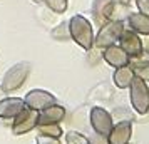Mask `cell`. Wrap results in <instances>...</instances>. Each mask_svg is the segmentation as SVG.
Wrapping results in <instances>:
<instances>
[{
	"label": "cell",
	"mask_w": 149,
	"mask_h": 144,
	"mask_svg": "<svg viewBox=\"0 0 149 144\" xmlns=\"http://www.w3.org/2000/svg\"><path fill=\"white\" fill-rule=\"evenodd\" d=\"M67 32L72 40L81 45L84 50H91L94 47V30L91 22L84 15H74L67 22Z\"/></svg>",
	"instance_id": "6da1fadb"
},
{
	"label": "cell",
	"mask_w": 149,
	"mask_h": 144,
	"mask_svg": "<svg viewBox=\"0 0 149 144\" xmlns=\"http://www.w3.org/2000/svg\"><path fill=\"white\" fill-rule=\"evenodd\" d=\"M32 65L29 62H19L5 72V76L2 77V89L5 92H12V90L20 89L24 82L27 81L29 74H30Z\"/></svg>",
	"instance_id": "7a4b0ae2"
},
{
	"label": "cell",
	"mask_w": 149,
	"mask_h": 144,
	"mask_svg": "<svg viewBox=\"0 0 149 144\" xmlns=\"http://www.w3.org/2000/svg\"><path fill=\"white\" fill-rule=\"evenodd\" d=\"M131 89V104L137 114H146L149 111V87L148 82L134 76L132 82L129 86Z\"/></svg>",
	"instance_id": "3957f363"
},
{
	"label": "cell",
	"mask_w": 149,
	"mask_h": 144,
	"mask_svg": "<svg viewBox=\"0 0 149 144\" xmlns=\"http://www.w3.org/2000/svg\"><path fill=\"white\" fill-rule=\"evenodd\" d=\"M124 24L119 20H107L104 25H101V30L97 37H94V45L97 49H106L117 42L119 35H121Z\"/></svg>",
	"instance_id": "277c9868"
},
{
	"label": "cell",
	"mask_w": 149,
	"mask_h": 144,
	"mask_svg": "<svg viewBox=\"0 0 149 144\" xmlns=\"http://www.w3.org/2000/svg\"><path fill=\"white\" fill-rule=\"evenodd\" d=\"M39 124V111L30 109V107H24V109L14 117V124H12V132L15 136H22L27 134L30 131L37 127Z\"/></svg>",
	"instance_id": "5b68a950"
},
{
	"label": "cell",
	"mask_w": 149,
	"mask_h": 144,
	"mask_svg": "<svg viewBox=\"0 0 149 144\" xmlns=\"http://www.w3.org/2000/svg\"><path fill=\"white\" fill-rule=\"evenodd\" d=\"M119 47L129 55V57H137L144 50V44L139 34H136L131 29H122L121 35H119Z\"/></svg>",
	"instance_id": "8992f818"
},
{
	"label": "cell",
	"mask_w": 149,
	"mask_h": 144,
	"mask_svg": "<svg viewBox=\"0 0 149 144\" xmlns=\"http://www.w3.org/2000/svg\"><path fill=\"white\" fill-rule=\"evenodd\" d=\"M24 102H25V107H30V109H35V111H42V109H45V107H49V106H52V104H57V99L49 90L32 89L25 94Z\"/></svg>",
	"instance_id": "52a82bcc"
},
{
	"label": "cell",
	"mask_w": 149,
	"mask_h": 144,
	"mask_svg": "<svg viewBox=\"0 0 149 144\" xmlns=\"http://www.w3.org/2000/svg\"><path fill=\"white\" fill-rule=\"evenodd\" d=\"M91 124H92V129L101 134V136H107L112 126H114V119L109 114L106 109L102 107H92L91 109Z\"/></svg>",
	"instance_id": "ba28073f"
},
{
	"label": "cell",
	"mask_w": 149,
	"mask_h": 144,
	"mask_svg": "<svg viewBox=\"0 0 149 144\" xmlns=\"http://www.w3.org/2000/svg\"><path fill=\"white\" fill-rule=\"evenodd\" d=\"M102 57H104V61L107 62L111 67H116V69L129 65V61H131V57H129L119 45H114V44L104 49Z\"/></svg>",
	"instance_id": "9c48e42d"
},
{
	"label": "cell",
	"mask_w": 149,
	"mask_h": 144,
	"mask_svg": "<svg viewBox=\"0 0 149 144\" xmlns=\"http://www.w3.org/2000/svg\"><path fill=\"white\" fill-rule=\"evenodd\" d=\"M132 134V126L131 121H121L116 126H112L111 132L107 134L109 144H127Z\"/></svg>",
	"instance_id": "30bf717a"
},
{
	"label": "cell",
	"mask_w": 149,
	"mask_h": 144,
	"mask_svg": "<svg viewBox=\"0 0 149 144\" xmlns=\"http://www.w3.org/2000/svg\"><path fill=\"white\" fill-rule=\"evenodd\" d=\"M24 107H25L24 99L5 97L0 101V119H14Z\"/></svg>",
	"instance_id": "8fae6325"
},
{
	"label": "cell",
	"mask_w": 149,
	"mask_h": 144,
	"mask_svg": "<svg viewBox=\"0 0 149 144\" xmlns=\"http://www.w3.org/2000/svg\"><path fill=\"white\" fill-rule=\"evenodd\" d=\"M65 117V109L59 106V104H52L45 109L39 111V124L37 126H42V124H59Z\"/></svg>",
	"instance_id": "7c38bea8"
},
{
	"label": "cell",
	"mask_w": 149,
	"mask_h": 144,
	"mask_svg": "<svg viewBox=\"0 0 149 144\" xmlns=\"http://www.w3.org/2000/svg\"><path fill=\"white\" fill-rule=\"evenodd\" d=\"M114 2L116 0H94L92 2V17L99 27L109 20V14H111Z\"/></svg>",
	"instance_id": "4fadbf2b"
},
{
	"label": "cell",
	"mask_w": 149,
	"mask_h": 144,
	"mask_svg": "<svg viewBox=\"0 0 149 144\" xmlns=\"http://www.w3.org/2000/svg\"><path fill=\"white\" fill-rule=\"evenodd\" d=\"M127 25L131 30H134L136 34L149 35V17L144 14H129L127 15Z\"/></svg>",
	"instance_id": "5bb4252c"
},
{
	"label": "cell",
	"mask_w": 149,
	"mask_h": 144,
	"mask_svg": "<svg viewBox=\"0 0 149 144\" xmlns=\"http://www.w3.org/2000/svg\"><path fill=\"white\" fill-rule=\"evenodd\" d=\"M114 84L119 87V89H127L131 82H132V79H134V70L131 65H124V67H117L114 72Z\"/></svg>",
	"instance_id": "9a60e30c"
},
{
	"label": "cell",
	"mask_w": 149,
	"mask_h": 144,
	"mask_svg": "<svg viewBox=\"0 0 149 144\" xmlns=\"http://www.w3.org/2000/svg\"><path fill=\"white\" fill-rule=\"evenodd\" d=\"M39 134L50 137H61L64 132H62L59 124H42V126H39Z\"/></svg>",
	"instance_id": "2e32d148"
},
{
	"label": "cell",
	"mask_w": 149,
	"mask_h": 144,
	"mask_svg": "<svg viewBox=\"0 0 149 144\" xmlns=\"http://www.w3.org/2000/svg\"><path fill=\"white\" fill-rule=\"evenodd\" d=\"M65 143L67 144H89V139L84 134L77 131H69L65 134Z\"/></svg>",
	"instance_id": "e0dca14e"
},
{
	"label": "cell",
	"mask_w": 149,
	"mask_h": 144,
	"mask_svg": "<svg viewBox=\"0 0 149 144\" xmlns=\"http://www.w3.org/2000/svg\"><path fill=\"white\" fill-rule=\"evenodd\" d=\"M44 2L47 3V7L52 12H55V14H64L67 10V5H69L67 0H44Z\"/></svg>",
	"instance_id": "ac0fdd59"
},
{
	"label": "cell",
	"mask_w": 149,
	"mask_h": 144,
	"mask_svg": "<svg viewBox=\"0 0 149 144\" xmlns=\"http://www.w3.org/2000/svg\"><path fill=\"white\" fill-rule=\"evenodd\" d=\"M132 70H134V76H137L139 79H142L144 82H149V62L134 65Z\"/></svg>",
	"instance_id": "d6986e66"
},
{
	"label": "cell",
	"mask_w": 149,
	"mask_h": 144,
	"mask_svg": "<svg viewBox=\"0 0 149 144\" xmlns=\"http://www.w3.org/2000/svg\"><path fill=\"white\" fill-rule=\"evenodd\" d=\"M37 144H61L59 137H50V136H44V134H39L37 139H35Z\"/></svg>",
	"instance_id": "ffe728a7"
},
{
	"label": "cell",
	"mask_w": 149,
	"mask_h": 144,
	"mask_svg": "<svg viewBox=\"0 0 149 144\" xmlns=\"http://www.w3.org/2000/svg\"><path fill=\"white\" fill-rule=\"evenodd\" d=\"M136 3H137V10L149 17V0H136Z\"/></svg>",
	"instance_id": "44dd1931"
},
{
	"label": "cell",
	"mask_w": 149,
	"mask_h": 144,
	"mask_svg": "<svg viewBox=\"0 0 149 144\" xmlns=\"http://www.w3.org/2000/svg\"><path fill=\"white\" fill-rule=\"evenodd\" d=\"M89 144H109L107 141V136H101L95 132L92 137H89Z\"/></svg>",
	"instance_id": "7402d4cb"
},
{
	"label": "cell",
	"mask_w": 149,
	"mask_h": 144,
	"mask_svg": "<svg viewBox=\"0 0 149 144\" xmlns=\"http://www.w3.org/2000/svg\"><path fill=\"white\" fill-rule=\"evenodd\" d=\"M117 2H121V3H126V5H127V3L131 2V0H117Z\"/></svg>",
	"instance_id": "603a6c76"
},
{
	"label": "cell",
	"mask_w": 149,
	"mask_h": 144,
	"mask_svg": "<svg viewBox=\"0 0 149 144\" xmlns=\"http://www.w3.org/2000/svg\"><path fill=\"white\" fill-rule=\"evenodd\" d=\"M32 2H35V3H40V2H44V0H32Z\"/></svg>",
	"instance_id": "cb8c5ba5"
},
{
	"label": "cell",
	"mask_w": 149,
	"mask_h": 144,
	"mask_svg": "<svg viewBox=\"0 0 149 144\" xmlns=\"http://www.w3.org/2000/svg\"><path fill=\"white\" fill-rule=\"evenodd\" d=\"M148 40H149V35H148ZM148 44H149V42H148ZM148 50H149V45H148Z\"/></svg>",
	"instance_id": "d4e9b609"
},
{
	"label": "cell",
	"mask_w": 149,
	"mask_h": 144,
	"mask_svg": "<svg viewBox=\"0 0 149 144\" xmlns=\"http://www.w3.org/2000/svg\"><path fill=\"white\" fill-rule=\"evenodd\" d=\"M127 144H129V143H127Z\"/></svg>",
	"instance_id": "484cf974"
}]
</instances>
